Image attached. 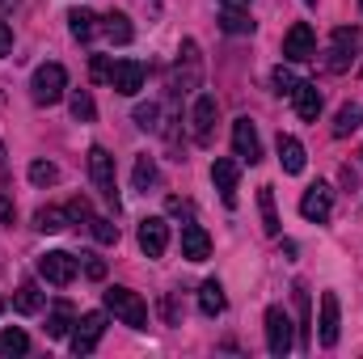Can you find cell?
I'll return each mask as SVG.
<instances>
[{"label": "cell", "instance_id": "1", "mask_svg": "<svg viewBox=\"0 0 363 359\" xmlns=\"http://www.w3.org/2000/svg\"><path fill=\"white\" fill-rule=\"evenodd\" d=\"M106 309L123 321V326H131V330H144L148 326V304L131 292V287H106Z\"/></svg>", "mask_w": 363, "mask_h": 359}, {"label": "cell", "instance_id": "2", "mask_svg": "<svg viewBox=\"0 0 363 359\" xmlns=\"http://www.w3.org/2000/svg\"><path fill=\"white\" fill-rule=\"evenodd\" d=\"M64 93H68V72H64L60 64L34 68V77H30V97H34L38 106H55Z\"/></svg>", "mask_w": 363, "mask_h": 359}, {"label": "cell", "instance_id": "3", "mask_svg": "<svg viewBox=\"0 0 363 359\" xmlns=\"http://www.w3.org/2000/svg\"><path fill=\"white\" fill-rule=\"evenodd\" d=\"M182 60L174 64V93H194L199 81H203V55H199V43L186 38L178 51Z\"/></svg>", "mask_w": 363, "mask_h": 359}, {"label": "cell", "instance_id": "4", "mask_svg": "<svg viewBox=\"0 0 363 359\" xmlns=\"http://www.w3.org/2000/svg\"><path fill=\"white\" fill-rule=\"evenodd\" d=\"M89 178L97 186V194L106 199V203H114V211H118V186H114V157L101 148V144H93L89 148Z\"/></svg>", "mask_w": 363, "mask_h": 359}, {"label": "cell", "instance_id": "5", "mask_svg": "<svg viewBox=\"0 0 363 359\" xmlns=\"http://www.w3.org/2000/svg\"><path fill=\"white\" fill-rule=\"evenodd\" d=\"M355 51H359V30H355V26H338L334 38H330V60H325V68H330V72H347V68L355 64Z\"/></svg>", "mask_w": 363, "mask_h": 359}, {"label": "cell", "instance_id": "6", "mask_svg": "<svg viewBox=\"0 0 363 359\" xmlns=\"http://www.w3.org/2000/svg\"><path fill=\"white\" fill-rule=\"evenodd\" d=\"M283 60H291V64L317 60V34H313L308 21H296V26L287 30V38H283Z\"/></svg>", "mask_w": 363, "mask_h": 359}, {"label": "cell", "instance_id": "7", "mask_svg": "<svg viewBox=\"0 0 363 359\" xmlns=\"http://www.w3.org/2000/svg\"><path fill=\"white\" fill-rule=\"evenodd\" d=\"M101 334H106V313H85V317H77V330H72V355H93L97 351V343H101Z\"/></svg>", "mask_w": 363, "mask_h": 359}, {"label": "cell", "instance_id": "8", "mask_svg": "<svg viewBox=\"0 0 363 359\" xmlns=\"http://www.w3.org/2000/svg\"><path fill=\"white\" fill-rule=\"evenodd\" d=\"M144 77H148V68H144L140 60H114V68H110V89L123 93V97H135V93L144 89Z\"/></svg>", "mask_w": 363, "mask_h": 359}, {"label": "cell", "instance_id": "9", "mask_svg": "<svg viewBox=\"0 0 363 359\" xmlns=\"http://www.w3.org/2000/svg\"><path fill=\"white\" fill-rule=\"evenodd\" d=\"M291 343H296V338H291V317H287L279 304L267 309V351L283 359V355H291Z\"/></svg>", "mask_w": 363, "mask_h": 359}, {"label": "cell", "instance_id": "10", "mask_svg": "<svg viewBox=\"0 0 363 359\" xmlns=\"http://www.w3.org/2000/svg\"><path fill=\"white\" fill-rule=\"evenodd\" d=\"M233 153H237V161H245V165H258V161H262V140H258V127H254L250 118H237V123H233Z\"/></svg>", "mask_w": 363, "mask_h": 359}, {"label": "cell", "instance_id": "11", "mask_svg": "<svg viewBox=\"0 0 363 359\" xmlns=\"http://www.w3.org/2000/svg\"><path fill=\"white\" fill-rule=\"evenodd\" d=\"M38 275H43L47 283H55V287H68V283L77 279V258L64 254V250H51V254L38 258Z\"/></svg>", "mask_w": 363, "mask_h": 359}, {"label": "cell", "instance_id": "12", "mask_svg": "<svg viewBox=\"0 0 363 359\" xmlns=\"http://www.w3.org/2000/svg\"><path fill=\"white\" fill-rule=\"evenodd\" d=\"M330 211H334V190H330L325 182L308 186V190H304V199H300V216H304V220H313V224H325V220H330Z\"/></svg>", "mask_w": 363, "mask_h": 359}, {"label": "cell", "instance_id": "13", "mask_svg": "<svg viewBox=\"0 0 363 359\" xmlns=\"http://www.w3.org/2000/svg\"><path fill=\"white\" fill-rule=\"evenodd\" d=\"M216 114H220L216 97H211V93H199V97H194V106H190V131H194V140H199V144H207V140H211Z\"/></svg>", "mask_w": 363, "mask_h": 359}, {"label": "cell", "instance_id": "14", "mask_svg": "<svg viewBox=\"0 0 363 359\" xmlns=\"http://www.w3.org/2000/svg\"><path fill=\"white\" fill-rule=\"evenodd\" d=\"M140 250H144L148 258H161V254L169 250V224H165L161 216L140 220Z\"/></svg>", "mask_w": 363, "mask_h": 359}, {"label": "cell", "instance_id": "15", "mask_svg": "<svg viewBox=\"0 0 363 359\" xmlns=\"http://www.w3.org/2000/svg\"><path fill=\"white\" fill-rule=\"evenodd\" d=\"M211 182H216V190H220V199L233 207L237 203V182H241V165L237 161H228V157H220L216 165H211Z\"/></svg>", "mask_w": 363, "mask_h": 359}, {"label": "cell", "instance_id": "16", "mask_svg": "<svg viewBox=\"0 0 363 359\" xmlns=\"http://www.w3.org/2000/svg\"><path fill=\"white\" fill-rule=\"evenodd\" d=\"M97 30L114 43V47H127L131 38H135V30H131V21H127V13H118V9H110L106 17H97Z\"/></svg>", "mask_w": 363, "mask_h": 359}, {"label": "cell", "instance_id": "17", "mask_svg": "<svg viewBox=\"0 0 363 359\" xmlns=\"http://www.w3.org/2000/svg\"><path fill=\"white\" fill-rule=\"evenodd\" d=\"M182 258H190V263H207L211 258V237L199 224H186L182 228Z\"/></svg>", "mask_w": 363, "mask_h": 359}, {"label": "cell", "instance_id": "18", "mask_svg": "<svg viewBox=\"0 0 363 359\" xmlns=\"http://www.w3.org/2000/svg\"><path fill=\"white\" fill-rule=\"evenodd\" d=\"M291 101H296V114H300L304 123H313V118L321 114V89H317L313 81H296V89H291Z\"/></svg>", "mask_w": 363, "mask_h": 359}, {"label": "cell", "instance_id": "19", "mask_svg": "<svg viewBox=\"0 0 363 359\" xmlns=\"http://www.w3.org/2000/svg\"><path fill=\"white\" fill-rule=\"evenodd\" d=\"M338 326H342V317H338V296L325 292V296H321V347H338Z\"/></svg>", "mask_w": 363, "mask_h": 359}, {"label": "cell", "instance_id": "20", "mask_svg": "<svg viewBox=\"0 0 363 359\" xmlns=\"http://www.w3.org/2000/svg\"><path fill=\"white\" fill-rule=\"evenodd\" d=\"M279 165L283 174H304V144L296 136H279Z\"/></svg>", "mask_w": 363, "mask_h": 359}, {"label": "cell", "instance_id": "21", "mask_svg": "<svg viewBox=\"0 0 363 359\" xmlns=\"http://www.w3.org/2000/svg\"><path fill=\"white\" fill-rule=\"evenodd\" d=\"M199 309H203L207 317H220V313L228 309V296H224V287H220L216 279H207V283L199 287Z\"/></svg>", "mask_w": 363, "mask_h": 359}, {"label": "cell", "instance_id": "22", "mask_svg": "<svg viewBox=\"0 0 363 359\" xmlns=\"http://www.w3.org/2000/svg\"><path fill=\"white\" fill-rule=\"evenodd\" d=\"M68 30H72L77 43H89L93 34H97V17H93L89 9H72L68 13Z\"/></svg>", "mask_w": 363, "mask_h": 359}, {"label": "cell", "instance_id": "23", "mask_svg": "<svg viewBox=\"0 0 363 359\" xmlns=\"http://www.w3.org/2000/svg\"><path fill=\"white\" fill-rule=\"evenodd\" d=\"M131 182H135V190H144V194H148V190H152V186L161 182V174H157V161H152L148 153H144V157H135V170H131Z\"/></svg>", "mask_w": 363, "mask_h": 359}, {"label": "cell", "instance_id": "24", "mask_svg": "<svg viewBox=\"0 0 363 359\" xmlns=\"http://www.w3.org/2000/svg\"><path fill=\"white\" fill-rule=\"evenodd\" d=\"M13 309H17V313H38V309H43V292H38V283H34V279H26V283L17 287Z\"/></svg>", "mask_w": 363, "mask_h": 359}, {"label": "cell", "instance_id": "25", "mask_svg": "<svg viewBox=\"0 0 363 359\" xmlns=\"http://www.w3.org/2000/svg\"><path fill=\"white\" fill-rule=\"evenodd\" d=\"M26 351H30V338H26V330H17V326H9V330L0 334V359L26 355Z\"/></svg>", "mask_w": 363, "mask_h": 359}, {"label": "cell", "instance_id": "26", "mask_svg": "<svg viewBox=\"0 0 363 359\" xmlns=\"http://www.w3.org/2000/svg\"><path fill=\"white\" fill-rule=\"evenodd\" d=\"M359 127H363V110L355 101H347V106L338 110V118H334V136L342 140V136H351V131H359Z\"/></svg>", "mask_w": 363, "mask_h": 359}, {"label": "cell", "instance_id": "27", "mask_svg": "<svg viewBox=\"0 0 363 359\" xmlns=\"http://www.w3.org/2000/svg\"><path fill=\"white\" fill-rule=\"evenodd\" d=\"M72 326H77V321H72V304L60 300V304L51 309V317H47V334H51V338H64Z\"/></svg>", "mask_w": 363, "mask_h": 359}, {"label": "cell", "instance_id": "28", "mask_svg": "<svg viewBox=\"0 0 363 359\" xmlns=\"http://www.w3.org/2000/svg\"><path fill=\"white\" fill-rule=\"evenodd\" d=\"M258 207H262V228H267V237H279V211H274V190L271 186L258 190Z\"/></svg>", "mask_w": 363, "mask_h": 359}, {"label": "cell", "instance_id": "29", "mask_svg": "<svg viewBox=\"0 0 363 359\" xmlns=\"http://www.w3.org/2000/svg\"><path fill=\"white\" fill-rule=\"evenodd\" d=\"M220 30L224 34H254V21L245 17V9H224L220 13Z\"/></svg>", "mask_w": 363, "mask_h": 359}, {"label": "cell", "instance_id": "30", "mask_svg": "<svg viewBox=\"0 0 363 359\" xmlns=\"http://www.w3.org/2000/svg\"><path fill=\"white\" fill-rule=\"evenodd\" d=\"M64 220H68V216H64L60 207H38V211H34V228H38V233H60Z\"/></svg>", "mask_w": 363, "mask_h": 359}, {"label": "cell", "instance_id": "31", "mask_svg": "<svg viewBox=\"0 0 363 359\" xmlns=\"http://www.w3.org/2000/svg\"><path fill=\"white\" fill-rule=\"evenodd\" d=\"M68 101H72V118H77V123H93V118H97V106H93L89 89H77Z\"/></svg>", "mask_w": 363, "mask_h": 359}, {"label": "cell", "instance_id": "32", "mask_svg": "<svg viewBox=\"0 0 363 359\" xmlns=\"http://www.w3.org/2000/svg\"><path fill=\"white\" fill-rule=\"evenodd\" d=\"M89 233L101 245H114V241H118V224H110L106 216H89Z\"/></svg>", "mask_w": 363, "mask_h": 359}, {"label": "cell", "instance_id": "33", "mask_svg": "<svg viewBox=\"0 0 363 359\" xmlns=\"http://www.w3.org/2000/svg\"><path fill=\"white\" fill-rule=\"evenodd\" d=\"M135 123H140L144 131H157V127H161V106H157V101H148V106H135Z\"/></svg>", "mask_w": 363, "mask_h": 359}, {"label": "cell", "instance_id": "34", "mask_svg": "<svg viewBox=\"0 0 363 359\" xmlns=\"http://www.w3.org/2000/svg\"><path fill=\"white\" fill-rule=\"evenodd\" d=\"M30 182H34V186H51V182H60V170H55L51 161H34V165H30Z\"/></svg>", "mask_w": 363, "mask_h": 359}, {"label": "cell", "instance_id": "35", "mask_svg": "<svg viewBox=\"0 0 363 359\" xmlns=\"http://www.w3.org/2000/svg\"><path fill=\"white\" fill-rule=\"evenodd\" d=\"M296 304H300V334H304V343H308V292H304V283L296 287Z\"/></svg>", "mask_w": 363, "mask_h": 359}, {"label": "cell", "instance_id": "36", "mask_svg": "<svg viewBox=\"0 0 363 359\" xmlns=\"http://www.w3.org/2000/svg\"><path fill=\"white\" fill-rule=\"evenodd\" d=\"M110 68H114V64H110L106 55H93V64H89L93 81H106V85H110Z\"/></svg>", "mask_w": 363, "mask_h": 359}, {"label": "cell", "instance_id": "37", "mask_svg": "<svg viewBox=\"0 0 363 359\" xmlns=\"http://www.w3.org/2000/svg\"><path fill=\"white\" fill-rule=\"evenodd\" d=\"M291 89H296V77L287 68H274V93H287L291 97Z\"/></svg>", "mask_w": 363, "mask_h": 359}, {"label": "cell", "instance_id": "38", "mask_svg": "<svg viewBox=\"0 0 363 359\" xmlns=\"http://www.w3.org/2000/svg\"><path fill=\"white\" fill-rule=\"evenodd\" d=\"M81 263H85V275H89V279H106V263H101L97 254H81Z\"/></svg>", "mask_w": 363, "mask_h": 359}, {"label": "cell", "instance_id": "39", "mask_svg": "<svg viewBox=\"0 0 363 359\" xmlns=\"http://www.w3.org/2000/svg\"><path fill=\"white\" fill-rule=\"evenodd\" d=\"M13 51V30H9V21H0V60Z\"/></svg>", "mask_w": 363, "mask_h": 359}, {"label": "cell", "instance_id": "40", "mask_svg": "<svg viewBox=\"0 0 363 359\" xmlns=\"http://www.w3.org/2000/svg\"><path fill=\"white\" fill-rule=\"evenodd\" d=\"M0 220H9V224H13V203H9L4 194H0Z\"/></svg>", "mask_w": 363, "mask_h": 359}, {"label": "cell", "instance_id": "41", "mask_svg": "<svg viewBox=\"0 0 363 359\" xmlns=\"http://www.w3.org/2000/svg\"><path fill=\"white\" fill-rule=\"evenodd\" d=\"M224 9H250V0H220Z\"/></svg>", "mask_w": 363, "mask_h": 359}, {"label": "cell", "instance_id": "42", "mask_svg": "<svg viewBox=\"0 0 363 359\" xmlns=\"http://www.w3.org/2000/svg\"><path fill=\"white\" fill-rule=\"evenodd\" d=\"M0 4H4V9H17V0H0Z\"/></svg>", "mask_w": 363, "mask_h": 359}, {"label": "cell", "instance_id": "43", "mask_svg": "<svg viewBox=\"0 0 363 359\" xmlns=\"http://www.w3.org/2000/svg\"><path fill=\"white\" fill-rule=\"evenodd\" d=\"M0 161H4V140H0Z\"/></svg>", "mask_w": 363, "mask_h": 359}, {"label": "cell", "instance_id": "44", "mask_svg": "<svg viewBox=\"0 0 363 359\" xmlns=\"http://www.w3.org/2000/svg\"><path fill=\"white\" fill-rule=\"evenodd\" d=\"M0 313H4V300H0Z\"/></svg>", "mask_w": 363, "mask_h": 359}, {"label": "cell", "instance_id": "45", "mask_svg": "<svg viewBox=\"0 0 363 359\" xmlns=\"http://www.w3.org/2000/svg\"><path fill=\"white\" fill-rule=\"evenodd\" d=\"M304 4H317V0H304Z\"/></svg>", "mask_w": 363, "mask_h": 359}, {"label": "cell", "instance_id": "46", "mask_svg": "<svg viewBox=\"0 0 363 359\" xmlns=\"http://www.w3.org/2000/svg\"><path fill=\"white\" fill-rule=\"evenodd\" d=\"M359 9H363V0H359Z\"/></svg>", "mask_w": 363, "mask_h": 359}]
</instances>
